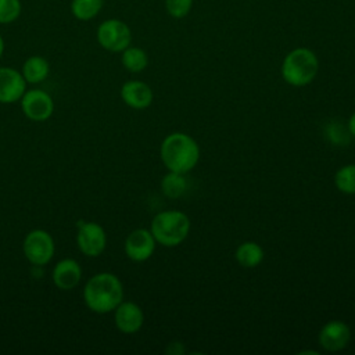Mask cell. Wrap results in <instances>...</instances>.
<instances>
[{
    "instance_id": "cell-24",
    "label": "cell",
    "mask_w": 355,
    "mask_h": 355,
    "mask_svg": "<svg viewBox=\"0 0 355 355\" xmlns=\"http://www.w3.org/2000/svg\"><path fill=\"white\" fill-rule=\"evenodd\" d=\"M3 51H4V40H3V37H1V35H0V58H1V55H3Z\"/></svg>"
},
{
    "instance_id": "cell-17",
    "label": "cell",
    "mask_w": 355,
    "mask_h": 355,
    "mask_svg": "<svg viewBox=\"0 0 355 355\" xmlns=\"http://www.w3.org/2000/svg\"><path fill=\"white\" fill-rule=\"evenodd\" d=\"M121 61H122V65L129 72L136 73V72H141L143 69H146V67L148 64V57L143 49L129 46L122 51Z\"/></svg>"
},
{
    "instance_id": "cell-6",
    "label": "cell",
    "mask_w": 355,
    "mask_h": 355,
    "mask_svg": "<svg viewBox=\"0 0 355 355\" xmlns=\"http://www.w3.org/2000/svg\"><path fill=\"white\" fill-rule=\"evenodd\" d=\"M24 254L32 265H46L54 255V240L50 233L43 229L31 230L22 244Z\"/></svg>"
},
{
    "instance_id": "cell-3",
    "label": "cell",
    "mask_w": 355,
    "mask_h": 355,
    "mask_svg": "<svg viewBox=\"0 0 355 355\" xmlns=\"http://www.w3.org/2000/svg\"><path fill=\"white\" fill-rule=\"evenodd\" d=\"M150 232L164 247H176L184 241L190 232V219L178 209L162 211L151 220Z\"/></svg>"
},
{
    "instance_id": "cell-9",
    "label": "cell",
    "mask_w": 355,
    "mask_h": 355,
    "mask_svg": "<svg viewBox=\"0 0 355 355\" xmlns=\"http://www.w3.org/2000/svg\"><path fill=\"white\" fill-rule=\"evenodd\" d=\"M155 239L147 229H136L125 240V254L135 262L147 261L155 250Z\"/></svg>"
},
{
    "instance_id": "cell-8",
    "label": "cell",
    "mask_w": 355,
    "mask_h": 355,
    "mask_svg": "<svg viewBox=\"0 0 355 355\" xmlns=\"http://www.w3.org/2000/svg\"><path fill=\"white\" fill-rule=\"evenodd\" d=\"M76 243L79 250L87 257H98L107 244V236L103 229L96 222H82L79 223V230L76 236Z\"/></svg>"
},
{
    "instance_id": "cell-4",
    "label": "cell",
    "mask_w": 355,
    "mask_h": 355,
    "mask_svg": "<svg viewBox=\"0 0 355 355\" xmlns=\"http://www.w3.org/2000/svg\"><path fill=\"white\" fill-rule=\"evenodd\" d=\"M319 61L316 54L305 47L291 50L282 64L283 79L295 87L309 85L318 75Z\"/></svg>"
},
{
    "instance_id": "cell-21",
    "label": "cell",
    "mask_w": 355,
    "mask_h": 355,
    "mask_svg": "<svg viewBox=\"0 0 355 355\" xmlns=\"http://www.w3.org/2000/svg\"><path fill=\"white\" fill-rule=\"evenodd\" d=\"M22 12L21 0H0V24L7 25L19 18Z\"/></svg>"
},
{
    "instance_id": "cell-13",
    "label": "cell",
    "mask_w": 355,
    "mask_h": 355,
    "mask_svg": "<svg viewBox=\"0 0 355 355\" xmlns=\"http://www.w3.org/2000/svg\"><path fill=\"white\" fill-rule=\"evenodd\" d=\"M121 97L130 108L143 110L153 103V90L141 80H128L121 87Z\"/></svg>"
},
{
    "instance_id": "cell-16",
    "label": "cell",
    "mask_w": 355,
    "mask_h": 355,
    "mask_svg": "<svg viewBox=\"0 0 355 355\" xmlns=\"http://www.w3.org/2000/svg\"><path fill=\"white\" fill-rule=\"evenodd\" d=\"M234 258L243 268H255L263 259V250L255 241H244L236 248Z\"/></svg>"
},
{
    "instance_id": "cell-18",
    "label": "cell",
    "mask_w": 355,
    "mask_h": 355,
    "mask_svg": "<svg viewBox=\"0 0 355 355\" xmlns=\"http://www.w3.org/2000/svg\"><path fill=\"white\" fill-rule=\"evenodd\" d=\"M104 0H72L71 12L79 21H90L98 15Z\"/></svg>"
},
{
    "instance_id": "cell-19",
    "label": "cell",
    "mask_w": 355,
    "mask_h": 355,
    "mask_svg": "<svg viewBox=\"0 0 355 355\" xmlns=\"http://www.w3.org/2000/svg\"><path fill=\"white\" fill-rule=\"evenodd\" d=\"M187 182L184 173L169 171L161 179V190L168 198H179L186 190Z\"/></svg>"
},
{
    "instance_id": "cell-7",
    "label": "cell",
    "mask_w": 355,
    "mask_h": 355,
    "mask_svg": "<svg viewBox=\"0 0 355 355\" xmlns=\"http://www.w3.org/2000/svg\"><path fill=\"white\" fill-rule=\"evenodd\" d=\"M21 107L24 114L36 122L46 121L54 111V101L49 93L40 89H32L21 97Z\"/></svg>"
},
{
    "instance_id": "cell-22",
    "label": "cell",
    "mask_w": 355,
    "mask_h": 355,
    "mask_svg": "<svg viewBox=\"0 0 355 355\" xmlns=\"http://www.w3.org/2000/svg\"><path fill=\"white\" fill-rule=\"evenodd\" d=\"M168 14L173 18H183L189 14L193 0H165Z\"/></svg>"
},
{
    "instance_id": "cell-11",
    "label": "cell",
    "mask_w": 355,
    "mask_h": 355,
    "mask_svg": "<svg viewBox=\"0 0 355 355\" xmlns=\"http://www.w3.org/2000/svg\"><path fill=\"white\" fill-rule=\"evenodd\" d=\"M26 80L22 73L10 67L0 68V103L11 104L24 96Z\"/></svg>"
},
{
    "instance_id": "cell-20",
    "label": "cell",
    "mask_w": 355,
    "mask_h": 355,
    "mask_svg": "<svg viewBox=\"0 0 355 355\" xmlns=\"http://www.w3.org/2000/svg\"><path fill=\"white\" fill-rule=\"evenodd\" d=\"M336 187L345 194H355V164L341 166L334 175Z\"/></svg>"
},
{
    "instance_id": "cell-12",
    "label": "cell",
    "mask_w": 355,
    "mask_h": 355,
    "mask_svg": "<svg viewBox=\"0 0 355 355\" xmlns=\"http://www.w3.org/2000/svg\"><path fill=\"white\" fill-rule=\"evenodd\" d=\"M114 320L119 331L133 334L141 329L144 323V313L137 304L132 301H122L115 308Z\"/></svg>"
},
{
    "instance_id": "cell-10",
    "label": "cell",
    "mask_w": 355,
    "mask_h": 355,
    "mask_svg": "<svg viewBox=\"0 0 355 355\" xmlns=\"http://www.w3.org/2000/svg\"><path fill=\"white\" fill-rule=\"evenodd\" d=\"M319 344L324 351L336 352L347 347L351 340V330L341 320H330L319 331Z\"/></svg>"
},
{
    "instance_id": "cell-5",
    "label": "cell",
    "mask_w": 355,
    "mask_h": 355,
    "mask_svg": "<svg viewBox=\"0 0 355 355\" xmlns=\"http://www.w3.org/2000/svg\"><path fill=\"white\" fill-rule=\"evenodd\" d=\"M98 44L111 53H122L130 46L132 32L130 28L121 19L111 18L103 21L96 32Z\"/></svg>"
},
{
    "instance_id": "cell-23",
    "label": "cell",
    "mask_w": 355,
    "mask_h": 355,
    "mask_svg": "<svg viewBox=\"0 0 355 355\" xmlns=\"http://www.w3.org/2000/svg\"><path fill=\"white\" fill-rule=\"evenodd\" d=\"M348 132L355 137V112L348 119Z\"/></svg>"
},
{
    "instance_id": "cell-14",
    "label": "cell",
    "mask_w": 355,
    "mask_h": 355,
    "mask_svg": "<svg viewBox=\"0 0 355 355\" xmlns=\"http://www.w3.org/2000/svg\"><path fill=\"white\" fill-rule=\"evenodd\" d=\"M53 283L60 290H72L78 286L82 277V269L78 261L72 258L61 259L53 269Z\"/></svg>"
},
{
    "instance_id": "cell-1",
    "label": "cell",
    "mask_w": 355,
    "mask_h": 355,
    "mask_svg": "<svg viewBox=\"0 0 355 355\" xmlns=\"http://www.w3.org/2000/svg\"><path fill=\"white\" fill-rule=\"evenodd\" d=\"M86 306L96 313H108L123 300V287L121 280L110 272H101L92 276L83 288Z\"/></svg>"
},
{
    "instance_id": "cell-15",
    "label": "cell",
    "mask_w": 355,
    "mask_h": 355,
    "mask_svg": "<svg viewBox=\"0 0 355 355\" xmlns=\"http://www.w3.org/2000/svg\"><path fill=\"white\" fill-rule=\"evenodd\" d=\"M50 72V67L46 58L40 55H31L22 65V76L28 83L43 82Z\"/></svg>"
},
{
    "instance_id": "cell-2",
    "label": "cell",
    "mask_w": 355,
    "mask_h": 355,
    "mask_svg": "<svg viewBox=\"0 0 355 355\" xmlns=\"http://www.w3.org/2000/svg\"><path fill=\"white\" fill-rule=\"evenodd\" d=\"M159 154L168 171L187 173L198 162L200 147L190 135L175 132L162 140Z\"/></svg>"
}]
</instances>
